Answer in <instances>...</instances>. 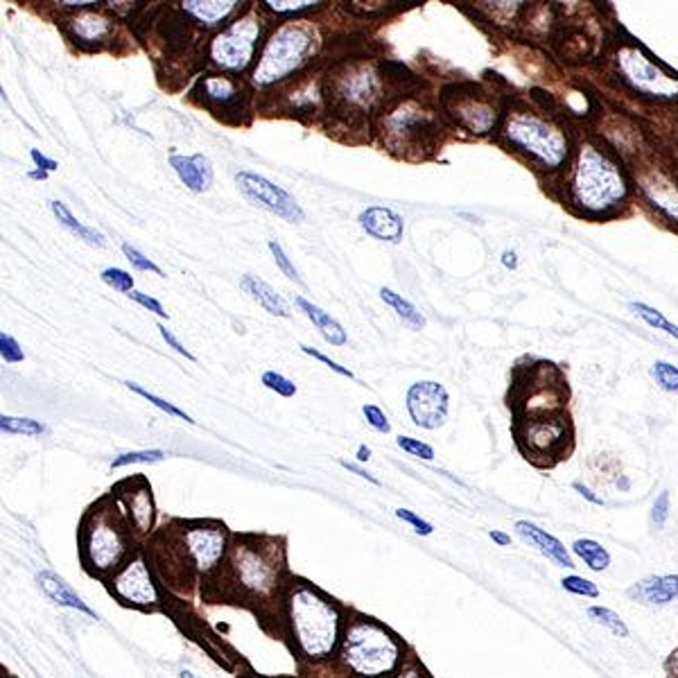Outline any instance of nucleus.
<instances>
[{"mask_svg":"<svg viewBox=\"0 0 678 678\" xmlns=\"http://www.w3.org/2000/svg\"><path fill=\"white\" fill-rule=\"evenodd\" d=\"M285 613L290 637L301 658L319 665L337 656L347 620L332 597L304 579H292L285 586Z\"/></svg>","mask_w":678,"mask_h":678,"instance_id":"obj_1","label":"nucleus"},{"mask_svg":"<svg viewBox=\"0 0 678 678\" xmlns=\"http://www.w3.org/2000/svg\"><path fill=\"white\" fill-rule=\"evenodd\" d=\"M337 660L353 678H394L407 660V645L387 624L369 615L347 620Z\"/></svg>","mask_w":678,"mask_h":678,"instance_id":"obj_2","label":"nucleus"},{"mask_svg":"<svg viewBox=\"0 0 678 678\" xmlns=\"http://www.w3.org/2000/svg\"><path fill=\"white\" fill-rule=\"evenodd\" d=\"M132 522L121 502L100 500L82 520L80 556L89 575L111 579L132 558Z\"/></svg>","mask_w":678,"mask_h":678,"instance_id":"obj_3","label":"nucleus"},{"mask_svg":"<svg viewBox=\"0 0 678 678\" xmlns=\"http://www.w3.org/2000/svg\"><path fill=\"white\" fill-rule=\"evenodd\" d=\"M626 181L620 168L599 149L586 145L579 152V163L573 174V204L586 213H607L626 197Z\"/></svg>","mask_w":678,"mask_h":678,"instance_id":"obj_4","label":"nucleus"},{"mask_svg":"<svg viewBox=\"0 0 678 678\" xmlns=\"http://www.w3.org/2000/svg\"><path fill=\"white\" fill-rule=\"evenodd\" d=\"M513 434L524 460L539 468H554L568 460L575 445V428L565 409L539 414V417H520L516 419Z\"/></svg>","mask_w":678,"mask_h":678,"instance_id":"obj_5","label":"nucleus"},{"mask_svg":"<svg viewBox=\"0 0 678 678\" xmlns=\"http://www.w3.org/2000/svg\"><path fill=\"white\" fill-rule=\"evenodd\" d=\"M226 570L247 597L270 599L281 586L283 550L265 545L260 539H238L229 547Z\"/></svg>","mask_w":678,"mask_h":678,"instance_id":"obj_6","label":"nucleus"},{"mask_svg":"<svg viewBox=\"0 0 678 678\" xmlns=\"http://www.w3.org/2000/svg\"><path fill=\"white\" fill-rule=\"evenodd\" d=\"M507 140L516 152L530 157L534 163L556 170L568 159V138L552 123L534 116V113H516L505 127Z\"/></svg>","mask_w":678,"mask_h":678,"instance_id":"obj_7","label":"nucleus"},{"mask_svg":"<svg viewBox=\"0 0 678 678\" xmlns=\"http://www.w3.org/2000/svg\"><path fill=\"white\" fill-rule=\"evenodd\" d=\"M315 46V36L308 27L285 25L272 34V39L265 46V53L260 57V64L253 72V80L260 87L274 84L290 72H294L306 61Z\"/></svg>","mask_w":678,"mask_h":678,"instance_id":"obj_8","label":"nucleus"},{"mask_svg":"<svg viewBox=\"0 0 678 678\" xmlns=\"http://www.w3.org/2000/svg\"><path fill=\"white\" fill-rule=\"evenodd\" d=\"M181 556L197 575H211L229 554V532L219 522H183L179 530Z\"/></svg>","mask_w":678,"mask_h":678,"instance_id":"obj_9","label":"nucleus"},{"mask_svg":"<svg viewBox=\"0 0 678 678\" xmlns=\"http://www.w3.org/2000/svg\"><path fill=\"white\" fill-rule=\"evenodd\" d=\"M106 588L121 604L140 611H155L163 601L143 552H134L123 568L111 579H106Z\"/></svg>","mask_w":678,"mask_h":678,"instance_id":"obj_10","label":"nucleus"},{"mask_svg":"<svg viewBox=\"0 0 678 678\" xmlns=\"http://www.w3.org/2000/svg\"><path fill=\"white\" fill-rule=\"evenodd\" d=\"M236 183L240 188V193L253 204L265 208L279 217H283L285 222L298 224L306 219L304 208L298 206V202L285 191V188L276 185L274 181H270L268 177L256 174L251 170H242L236 174Z\"/></svg>","mask_w":678,"mask_h":678,"instance_id":"obj_11","label":"nucleus"},{"mask_svg":"<svg viewBox=\"0 0 678 678\" xmlns=\"http://www.w3.org/2000/svg\"><path fill=\"white\" fill-rule=\"evenodd\" d=\"M620 68L626 82L645 95L652 98H674L678 95V78L669 75L660 64H654L643 50L626 48L620 53Z\"/></svg>","mask_w":678,"mask_h":678,"instance_id":"obj_12","label":"nucleus"},{"mask_svg":"<svg viewBox=\"0 0 678 678\" xmlns=\"http://www.w3.org/2000/svg\"><path fill=\"white\" fill-rule=\"evenodd\" d=\"M258 36H260L258 21L247 16L215 36V42L211 46V57L217 66L226 70H245L253 59Z\"/></svg>","mask_w":678,"mask_h":678,"instance_id":"obj_13","label":"nucleus"},{"mask_svg":"<svg viewBox=\"0 0 678 678\" xmlns=\"http://www.w3.org/2000/svg\"><path fill=\"white\" fill-rule=\"evenodd\" d=\"M450 396L434 381L414 383L407 392V411L411 421L423 430H439L448 421Z\"/></svg>","mask_w":678,"mask_h":678,"instance_id":"obj_14","label":"nucleus"},{"mask_svg":"<svg viewBox=\"0 0 678 678\" xmlns=\"http://www.w3.org/2000/svg\"><path fill=\"white\" fill-rule=\"evenodd\" d=\"M129 494H123V509L132 522V530L138 536H147L155 530V518H157V507L152 500V488L145 484V479L127 482Z\"/></svg>","mask_w":678,"mask_h":678,"instance_id":"obj_15","label":"nucleus"},{"mask_svg":"<svg viewBox=\"0 0 678 678\" xmlns=\"http://www.w3.org/2000/svg\"><path fill=\"white\" fill-rule=\"evenodd\" d=\"M362 229L378 238L383 242H392V245H398L403 240V231H405V219L392 211V208H385V206H369L366 211L360 213L358 217Z\"/></svg>","mask_w":678,"mask_h":678,"instance_id":"obj_16","label":"nucleus"},{"mask_svg":"<svg viewBox=\"0 0 678 678\" xmlns=\"http://www.w3.org/2000/svg\"><path fill=\"white\" fill-rule=\"evenodd\" d=\"M516 532L527 541L532 543L543 556H547L550 561H554L556 565H561V568H575V558L573 554L568 552V547H565L556 536H552L550 532L541 530L539 524L530 522V520H518L516 522Z\"/></svg>","mask_w":678,"mask_h":678,"instance_id":"obj_17","label":"nucleus"},{"mask_svg":"<svg viewBox=\"0 0 678 678\" xmlns=\"http://www.w3.org/2000/svg\"><path fill=\"white\" fill-rule=\"evenodd\" d=\"M36 584H39V588L46 592V597H48L50 601H55L57 607L80 611V613H84V615L98 620L95 611L87 604V601L70 588V584H66V579H61V577L55 575L53 570H42L39 575H36Z\"/></svg>","mask_w":678,"mask_h":678,"instance_id":"obj_18","label":"nucleus"},{"mask_svg":"<svg viewBox=\"0 0 678 678\" xmlns=\"http://www.w3.org/2000/svg\"><path fill=\"white\" fill-rule=\"evenodd\" d=\"M170 166L177 172V177L181 179V183L188 188V191L204 193V191H208L211 183H213V168H211L208 157H204V155H195V157L172 155Z\"/></svg>","mask_w":678,"mask_h":678,"instance_id":"obj_19","label":"nucleus"},{"mask_svg":"<svg viewBox=\"0 0 678 678\" xmlns=\"http://www.w3.org/2000/svg\"><path fill=\"white\" fill-rule=\"evenodd\" d=\"M629 595L649 607H667L678 599V575H658L637 581L629 588Z\"/></svg>","mask_w":678,"mask_h":678,"instance_id":"obj_20","label":"nucleus"},{"mask_svg":"<svg viewBox=\"0 0 678 678\" xmlns=\"http://www.w3.org/2000/svg\"><path fill=\"white\" fill-rule=\"evenodd\" d=\"M68 27L75 36V42H80L82 46L102 44L106 36L111 34V21L102 14H95V12L78 14L75 19H70Z\"/></svg>","mask_w":678,"mask_h":678,"instance_id":"obj_21","label":"nucleus"},{"mask_svg":"<svg viewBox=\"0 0 678 678\" xmlns=\"http://www.w3.org/2000/svg\"><path fill=\"white\" fill-rule=\"evenodd\" d=\"M240 287L253 298L258 301V306L265 308L270 315L274 317H290V308L285 304V298L265 281H260L258 276H251V274H245L240 279Z\"/></svg>","mask_w":678,"mask_h":678,"instance_id":"obj_22","label":"nucleus"},{"mask_svg":"<svg viewBox=\"0 0 678 678\" xmlns=\"http://www.w3.org/2000/svg\"><path fill=\"white\" fill-rule=\"evenodd\" d=\"M296 306L306 313V317L317 326V330L324 335L326 342H330L332 347H344L347 344V330L342 328L337 319H332L328 313H324L319 306L310 304L308 298L296 296Z\"/></svg>","mask_w":678,"mask_h":678,"instance_id":"obj_23","label":"nucleus"},{"mask_svg":"<svg viewBox=\"0 0 678 678\" xmlns=\"http://www.w3.org/2000/svg\"><path fill=\"white\" fill-rule=\"evenodd\" d=\"M202 93H204V102L208 106H217L222 111H229L231 106H238L240 102V89L236 82H231L229 78H219V75H213V78H206L200 84Z\"/></svg>","mask_w":678,"mask_h":678,"instance_id":"obj_24","label":"nucleus"},{"mask_svg":"<svg viewBox=\"0 0 678 678\" xmlns=\"http://www.w3.org/2000/svg\"><path fill=\"white\" fill-rule=\"evenodd\" d=\"M460 123L473 134H488L496 125V111L484 102H464L460 104Z\"/></svg>","mask_w":678,"mask_h":678,"instance_id":"obj_25","label":"nucleus"},{"mask_svg":"<svg viewBox=\"0 0 678 678\" xmlns=\"http://www.w3.org/2000/svg\"><path fill=\"white\" fill-rule=\"evenodd\" d=\"M236 5L238 3H234V0H226V3H217V0L215 3L213 0H206V3H202V0H188V3H183V10L195 16L202 25L213 27L229 16L236 10Z\"/></svg>","mask_w":678,"mask_h":678,"instance_id":"obj_26","label":"nucleus"},{"mask_svg":"<svg viewBox=\"0 0 678 678\" xmlns=\"http://www.w3.org/2000/svg\"><path fill=\"white\" fill-rule=\"evenodd\" d=\"M50 211H53V215L59 219V224L64 226V229H68L72 236H78L80 240H84V242H89V245H93V247H104V242H106L104 236H102L100 231L91 229V226L82 224L78 217H75V215L68 211L66 204H61V202H50Z\"/></svg>","mask_w":678,"mask_h":678,"instance_id":"obj_27","label":"nucleus"},{"mask_svg":"<svg viewBox=\"0 0 678 678\" xmlns=\"http://www.w3.org/2000/svg\"><path fill=\"white\" fill-rule=\"evenodd\" d=\"M381 298L385 301V304L398 315V319L403 324H407L411 330H421L426 328V317L419 313V308L411 304V301H407L403 294L394 292L392 287H383L381 290Z\"/></svg>","mask_w":678,"mask_h":678,"instance_id":"obj_28","label":"nucleus"},{"mask_svg":"<svg viewBox=\"0 0 678 678\" xmlns=\"http://www.w3.org/2000/svg\"><path fill=\"white\" fill-rule=\"evenodd\" d=\"M645 191L649 200L654 202V206H658L660 211H665L669 217L678 222V191L667 179L656 177L652 181H645Z\"/></svg>","mask_w":678,"mask_h":678,"instance_id":"obj_29","label":"nucleus"},{"mask_svg":"<svg viewBox=\"0 0 678 678\" xmlns=\"http://www.w3.org/2000/svg\"><path fill=\"white\" fill-rule=\"evenodd\" d=\"M573 554L579 556L592 573H604V570H609V565H611L609 550L601 545V543L592 541V539L575 541Z\"/></svg>","mask_w":678,"mask_h":678,"instance_id":"obj_30","label":"nucleus"},{"mask_svg":"<svg viewBox=\"0 0 678 678\" xmlns=\"http://www.w3.org/2000/svg\"><path fill=\"white\" fill-rule=\"evenodd\" d=\"M0 430L5 434H23V437H42L48 428L42 421H34L27 417H0Z\"/></svg>","mask_w":678,"mask_h":678,"instance_id":"obj_31","label":"nucleus"},{"mask_svg":"<svg viewBox=\"0 0 678 678\" xmlns=\"http://www.w3.org/2000/svg\"><path fill=\"white\" fill-rule=\"evenodd\" d=\"M586 613H588V618H590L595 624L609 629L613 635H618V637H629L631 631H629V626L624 624V620H622L615 611H611V609H607V607H590Z\"/></svg>","mask_w":678,"mask_h":678,"instance_id":"obj_32","label":"nucleus"},{"mask_svg":"<svg viewBox=\"0 0 678 678\" xmlns=\"http://www.w3.org/2000/svg\"><path fill=\"white\" fill-rule=\"evenodd\" d=\"M631 310L643 319L645 324H649L652 328H656V330H663V332H667V335H671V337H676L678 339V326L676 324H671L663 313H658L656 308H652V306H647V304H631Z\"/></svg>","mask_w":678,"mask_h":678,"instance_id":"obj_33","label":"nucleus"},{"mask_svg":"<svg viewBox=\"0 0 678 678\" xmlns=\"http://www.w3.org/2000/svg\"><path fill=\"white\" fill-rule=\"evenodd\" d=\"M125 387H127L129 392L138 394L140 398H145L147 403H152V405H155L157 409H161V411L170 414V417H177V419H181V421H185V423H195V421H193V417H191V414H185L183 409H179L177 405H172V403L163 400L161 396H157V394H152V392H147V389H143L140 385H136V383H125Z\"/></svg>","mask_w":678,"mask_h":678,"instance_id":"obj_34","label":"nucleus"},{"mask_svg":"<svg viewBox=\"0 0 678 678\" xmlns=\"http://www.w3.org/2000/svg\"><path fill=\"white\" fill-rule=\"evenodd\" d=\"M163 460H166L163 450H132V452H123V455L113 460L111 468H123L132 464H157Z\"/></svg>","mask_w":678,"mask_h":678,"instance_id":"obj_35","label":"nucleus"},{"mask_svg":"<svg viewBox=\"0 0 678 678\" xmlns=\"http://www.w3.org/2000/svg\"><path fill=\"white\" fill-rule=\"evenodd\" d=\"M652 375H654V381H656V385L660 389H665L669 394L678 392V366H674V364H669L665 360H658L652 366Z\"/></svg>","mask_w":678,"mask_h":678,"instance_id":"obj_36","label":"nucleus"},{"mask_svg":"<svg viewBox=\"0 0 678 678\" xmlns=\"http://www.w3.org/2000/svg\"><path fill=\"white\" fill-rule=\"evenodd\" d=\"M100 279H102L104 285L113 287L116 292H127V294L134 292V276L127 274V272L121 270V268H106V270L100 274Z\"/></svg>","mask_w":678,"mask_h":678,"instance_id":"obj_37","label":"nucleus"},{"mask_svg":"<svg viewBox=\"0 0 678 678\" xmlns=\"http://www.w3.org/2000/svg\"><path fill=\"white\" fill-rule=\"evenodd\" d=\"M262 385H265L272 392H276L283 398H292L296 394V385L290 378H285L283 373H276V371L262 373Z\"/></svg>","mask_w":678,"mask_h":678,"instance_id":"obj_38","label":"nucleus"},{"mask_svg":"<svg viewBox=\"0 0 678 678\" xmlns=\"http://www.w3.org/2000/svg\"><path fill=\"white\" fill-rule=\"evenodd\" d=\"M396 443H398V448H403V450L407 452V455H411V457H421V460H426V462H432V460H434V448L428 445V443L421 441V439L398 437Z\"/></svg>","mask_w":678,"mask_h":678,"instance_id":"obj_39","label":"nucleus"},{"mask_svg":"<svg viewBox=\"0 0 678 678\" xmlns=\"http://www.w3.org/2000/svg\"><path fill=\"white\" fill-rule=\"evenodd\" d=\"M123 253L127 256V260L132 262V265L136 268V270H140V272H152V274H157V276H163V270L157 265L155 260H149L145 253H140L136 247H132L129 242H125L123 245Z\"/></svg>","mask_w":678,"mask_h":678,"instance_id":"obj_40","label":"nucleus"},{"mask_svg":"<svg viewBox=\"0 0 678 678\" xmlns=\"http://www.w3.org/2000/svg\"><path fill=\"white\" fill-rule=\"evenodd\" d=\"M561 586L563 590H568L573 595H581V597H599V588L590 581V579H584V577H577V575H570V577H563L561 579Z\"/></svg>","mask_w":678,"mask_h":678,"instance_id":"obj_41","label":"nucleus"},{"mask_svg":"<svg viewBox=\"0 0 678 678\" xmlns=\"http://www.w3.org/2000/svg\"><path fill=\"white\" fill-rule=\"evenodd\" d=\"M362 414H364L366 423H369L375 432H383V434H389V432H392V426H389L387 414H385L381 407L364 405V407H362Z\"/></svg>","mask_w":678,"mask_h":678,"instance_id":"obj_42","label":"nucleus"},{"mask_svg":"<svg viewBox=\"0 0 678 678\" xmlns=\"http://www.w3.org/2000/svg\"><path fill=\"white\" fill-rule=\"evenodd\" d=\"M0 355H3V360L10 362V364H19V362L25 360V353H23L21 344L8 332L0 335Z\"/></svg>","mask_w":678,"mask_h":678,"instance_id":"obj_43","label":"nucleus"},{"mask_svg":"<svg viewBox=\"0 0 678 678\" xmlns=\"http://www.w3.org/2000/svg\"><path fill=\"white\" fill-rule=\"evenodd\" d=\"M396 518L407 522V524H411L414 532H417L419 536H432L434 534V527L428 520H423L421 516L409 511V509H396Z\"/></svg>","mask_w":678,"mask_h":678,"instance_id":"obj_44","label":"nucleus"},{"mask_svg":"<svg viewBox=\"0 0 678 678\" xmlns=\"http://www.w3.org/2000/svg\"><path fill=\"white\" fill-rule=\"evenodd\" d=\"M270 251H272V256H274V262L279 265V270H281L287 279L301 283V276H298L296 268L290 262V258H287V253L283 251V247L279 245V240H270Z\"/></svg>","mask_w":678,"mask_h":678,"instance_id":"obj_45","label":"nucleus"},{"mask_svg":"<svg viewBox=\"0 0 678 678\" xmlns=\"http://www.w3.org/2000/svg\"><path fill=\"white\" fill-rule=\"evenodd\" d=\"M315 5H319V3H313V0H298V3H290V0H287V3H285V0H268V3H265V8L276 12V14L306 12V10H313Z\"/></svg>","mask_w":678,"mask_h":678,"instance_id":"obj_46","label":"nucleus"},{"mask_svg":"<svg viewBox=\"0 0 678 678\" xmlns=\"http://www.w3.org/2000/svg\"><path fill=\"white\" fill-rule=\"evenodd\" d=\"M667 518H669V494L663 491L652 507V524L656 527V530H663Z\"/></svg>","mask_w":678,"mask_h":678,"instance_id":"obj_47","label":"nucleus"},{"mask_svg":"<svg viewBox=\"0 0 678 678\" xmlns=\"http://www.w3.org/2000/svg\"><path fill=\"white\" fill-rule=\"evenodd\" d=\"M301 351H304L306 355H310V358H315V360H319L321 364H326L330 371H335V373H339V375H344V378H349V381H353V371H349L347 366H342V364H337L335 360H330L328 355H324V353H319L317 349H310V347H306V344H301Z\"/></svg>","mask_w":678,"mask_h":678,"instance_id":"obj_48","label":"nucleus"},{"mask_svg":"<svg viewBox=\"0 0 678 678\" xmlns=\"http://www.w3.org/2000/svg\"><path fill=\"white\" fill-rule=\"evenodd\" d=\"M129 298H134L136 304H140V306H143L145 310H149V313H155V315H159V317H168L166 308L161 306V301L155 298V296H149V294H143V292L134 290V292H129Z\"/></svg>","mask_w":678,"mask_h":678,"instance_id":"obj_49","label":"nucleus"},{"mask_svg":"<svg viewBox=\"0 0 678 678\" xmlns=\"http://www.w3.org/2000/svg\"><path fill=\"white\" fill-rule=\"evenodd\" d=\"M159 332H161V337H163V342H166L170 349H174L179 355H183L185 360H191V362H195V360H197V358H195L191 351H188V349L179 342V339L172 335V330H168V326L159 324Z\"/></svg>","mask_w":678,"mask_h":678,"instance_id":"obj_50","label":"nucleus"},{"mask_svg":"<svg viewBox=\"0 0 678 678\" xmlns=\"http://www.w3.org/2000/svg\"><path fill=\"white\" fill-rule=\"evenodd\" d=\"M394 678H432V676L428 674V669L423 665H419L417 660L411 658L409 663H405V667Z\"/></svg>","mask_w":678,"mask_h":678,"instance_id":"obj_51","label":"nucleus"},{"mask_svg":"<svg viewBox=\"0 0 678 678\" xmlns=\"http://www.w3.org/2000/svg\"><path fill=\"white\" fill-rule=\"evenodd\" d=\"M339 466L347 468L349 473H355L360 479H366V482H371V484H375V486H381V479H378V477H373V475H371L366 468H362L360 464H353V462H344V460H342V462H339Z\"/></svg>","mask_w":678,"mask_h":678,"instance_id":"obj_52","label":"nucleus"},{"mask_svg":"<svg viewBox=\"0 0 678 678\" xmlns=\"http://www.w3.org/2000/svg\"><path fill=\"white\" fill-rule=\"evenodd\" d=\"M30 159L34 161V166L39 168V170H46V172H53V170H57L59 168V163L55 161V159H48V157H44L39 149H32L30 152Z\"/></svg>","mask_w":678,"mask_h":678,"instance_id":"obj_53","label":"nucleus"},{"mask_svg":"<svg viewBox=\"0 0 678 678\" xmlns=\"http://www.w3.org/2000/svg\"><path fill=\"white\" fill-rule=\"evenodd\" d=\"M573 488H575V491H579V494H581V498H586V500H588L590 505H597V507H604V500H601L599 496H595V494L590 491V488H588L586 484H581V482H575V484H573Z\"/></svg>","mask_w":678,"mask_h":678,"instance_id":"obj_54","label":"nucleus"},{"mask_svg":"<svg viewBox=\"0 0 678 678\" xmlns=\"http://www.w3.org/2000/svg\"><path fill=\"white\" fill-rule=\"evenodd\" d=\"M663 669H665V676H667V678H678V649H674V652L665 658Z\"/></svg>","mask_w":678,"mask_h":678,"instance_id":"obj_55","label":"nucleus"},{"mask_svg":"<svg viewBox=\"0 0 678 678\" xmlns=\"http://www.w3.org/2000/svg\"><path fill=\"white\" fill-rule=\"evenodd\" d=\"M488 539H491L494 543H498L500 547L511 545V536H509V534H505V532H498V530H491V532H488Z\"/></svg>","mask_w":678,"mask_h":678,"instance_id":"obj_56","label":"nucleus"},{"mask_svg":"<svg viewBox=\"0 0 678 678\" xmlns=\"http://www.w3.org/2000/svg\"><path fill=\"white\" fill-rule=\"evenodd\" d=\"M502 265L509 268V270H516V268H518V256H516V251H505V253H502Z\"/></svg>","mask_w":678,"mask_h":678,"instance_id":"obj_57","label":"nucleus"},{"mask_svg":"<svg viewBox=\"0 0 678 678\" xmlns=\"http://www.w3.org/2000/svg\"><path fill=\"white\" fill-rule=\"evenodd\" d=\"M369 457H371V448L360 445L358 448V462H369Z\"/></svg>","mask_w":678,"mask_h":678,"instance_id":"obj_58","label":"nucleus"},{"mask_svg":"<svg viewBox=\"0 0 678 678\" xmlns=\"http://www.w3.org/2000/svg\"><path fill=\"white\" fill-rule=\"evenodd\" d=\"M27 177H30V179H36V181H39V179L46 181V179H48V172H46V170H32V172H27Z\"/></svg>","mask_w":678,"mask_h":678,"instance_id":"obj_59","label":"nucleus"},{"mask_svg":"<svg viewBox=\"0 0 678 678\" xmlns=\"http://www.w3.org/2000/svg\"><path fill=\"white\" fill-rule=\"evenodd\" d=\"M64 8H87V5H98L93 0H82V3H61Z\"/></svg>","mask_w":678,"mask_h":678,"instance_id":"obj_60","label":"nucleus"},{"mask_svg":"<svg viewBox=\"0 0 678 678\" xmlns=\"http://www.w3.org/2000/svg\"><path fill=\"white\" fill-rule=\"evenodd\" d=\"M179 678H197L193 671H188V669H183L181 674H179Z\"/></svg>","mask_w":678,"mask_h":678,"instance_id":"obj_61","label":"nucleus"},{"mask_svg":"<svg viewBox=\"0 0 678 678\" xmlns=\"http://www.w3.org/2000/svg\"><path fill=\"white\" fill-rule=\"evenodd\" d=\"M249 678H262V676H249Z\"/></svg>","mask_w":678,"mask_h":678,"instance_id":"obj_62","label":"nucleus"}]
</instances>
